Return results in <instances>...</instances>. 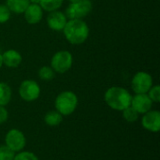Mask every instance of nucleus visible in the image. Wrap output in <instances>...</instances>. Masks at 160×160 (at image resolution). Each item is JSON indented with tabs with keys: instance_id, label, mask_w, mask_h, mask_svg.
I'll use <instances>...</instances> for the list:
<instances>
[{
	"instance_id": "nucleus-1",
	"label": "nucleus",
	"mask_w": 160,
	"mask_h": 160,
	"mask_svg": "<svg viewBox=\"0 0 160 160\" xmlns=\"http://www.w3.org/2000/svg\"><path fill=\"white\" fill-rule=\"evenodd\" d=\"M66 39L73 45H80L89 37V27L83 20H68L64 29Z\"/></svg>"
},
{
	"instance_id": "nucleus-2",
	"label": "nucleus",
	"mask_w": 160,
	"mask_h": 160,
	"mask_svg": "<svg viewBox=\"0 0 160 160\" xmlns=\"http://www.w3.org/2000/svg\"><path fill=\"white\" fill-rule=\"evenodd\" d=\"M131 98L132 96L130 93L126 88L120 86L110 87L104 95V100L106 104L112 110L120 112L130 106Z\"/></svg>"
},
{
	"instance_id": "nucleus-3",
	"label": "nucleus",
	"mask_w": 160,
	"mask_h": 160,
	"mask_svg": "<svg viewBox=\"0 0 160 160\" xmlns=\"http://www.w3.org/2000/svg\"><path fill=\"white\" fill-rule=\"evenodd\" d=\"M54 106L63 116L69 115L74 112L78 106V97L71 91H64L56 97Z\"/></svg>"
},
{
	"instance_id": "nucleus-4",
	"label": "nucleus",
	"mask_w": 160,
	"mask_h": 160,
	"mask_svg": "<svg viewBox=\"0 0 160 160\" xmlns=\"http://www.w3.org/2000/svg\"><path fill=\"white\" fill-rule=\"evenodd\" d=\"M93 8L91 0H80L70 3L66 9V16L68 20H82L85 18Z\"/></svg>"
},
{
	"instance_id": "nucleus-5",
	"label": "nucleus",
	"mask_w": 160,
	"mask_h": 160,
	"mask_svg": "<svg viewBox=\"0 0 160 160\" xmlns=\"http://www.w3.org/2000/svg\"><path fill=\"white\" fill-rule=\"evenodd\" d=\"M73 64L72 54L66 50L55 52L51 59V68L56 73H66L68 71Z\"/></svg>"
},
{
	"instance_id": "nucleus-6",
	"label": "nucleus",
	"mask_w": 160,
	"mask_h": 160,
	"mask_svg": "<svg viewBox=\"0 0 160 160\" xmlns=\"http://www.w3.org/2000/svg\"><path fill=\"white\" fill-rule=\"evenodd\" d=\"M152 86L153 78L145 71L137 72L131 80V88L135 94H147Z\"/></svg>"
},
{
	"instance_id": "nucleus-7",
	"label": "nucleus",
	"mask_w": 160,
	"mask_h": 160,
	"mask_svg": "<svg viewBox=\"0 0 160 160\" xmlns=\"http://www.w3.org/2000/svg\"><path fill=\"white\" fill-rule=\"evenodd\" d=\"M19 94L24 101L32 102L38 98L40 95V87L38 83L33 80H24L19 87Z\"/></svg>"
},
{
	"instance_id": "nucleus-8",
	"label": "nucleus",
	"mask_w": 160,
	"mask_h": 160,
	"mask_svg": "<svg viewBox=\"0 0 160 160\" xmlns=\"http://www.w3.org/2000/svg\"><path fill=\"white\" fill-rule=\"evenodd\" d=\"M5 142L6 145L15 153L21 152L26 144V139L24 134L21 130L16 128L8 130V132L6 134Z\"/></svg>"
},
{
	"instance_id": "nucleus-9",
	"label": "nucleus",
	"mask_w": 160,
	"mask_h": 160,
	"mask_svg": "<svg viewBox=\"0 0 160 160\" xmlns=\"http://www.w3.org/2000/svg\"><path fill=\"white\" fill-rule=\"evenodd\" d=\"M142 126L150 132L158 133L160 129V112L158 111H152L145 112L142 118Z\"/></svg>"
},
{
	"instance_id": "nucleus-10",
	"label": "nucleus",
	"mask_w": 160,
	"mask_h": 160,
	"mask_svg": "<svg viewBox=\"0 0 160 160\" xmlns=\"http://www.w3.org/2000/svg\"><path fill=\"white\" fill-rule=\"evenodd\" d=\"M130 106L140 114H144L152 109L153 101L147 94H136L131 98Z\"/></svg>"
},
{
	"instance_id": "nucleus-11",
	"label": "nucleus",
	"mask_w": 160,
	"mask_h": 160,
	"mask_svg": "<svg viewBox=\"0 0 160 160\" xmlns=\"http://www.w3.org/2000/svg\"><path fill=\"white\" fill-rule=\"evenodd\" d=\"M68 22V18L65 13L60 10H54L49 12L47 17V24L53 31H63L66 23Z\"/></svg>"
},
{
	"instance_id": "nucleus-12",
	"label": "nucleus",
	"mask_w": 160,
	"mask_h": 160,
	"mask_svg": "<svg viewBox=\"0 0 160 160\" xmlns=\"http://www.w3.org/2000/svg\"><path fill=\"white\" fill-rule=\"evenodd\" d=\"M23 14L25 21L29 24H37L43 17V9L38 4H29Z\"/></svg>"
},
{
	"instance_id": "nucleus-13",
	"label": "nucleus",
	"mask_w": 160,
	"mask_h": 160,
	"mask_svg": "<svg viewBox=\"0 0 160 160\" xmlns=\"http://www.w3.org/2000/svg\"><path fill=\"white\" fill-rule=\"evenodd\" d=\"M2 60H3V65H5L6 67L15 68L20 66V64L22 63V57L18 51L10 49L3 52Z\"/></svg>"
},
{
	"instance_id": "nucleus-14",
	"label": "nucleus",
	"mask_w": 160,
	"mask_h": 160,
	"mask_svg": "<svg viewBox=\"0 0 160 160\" xmlns=\"http://www.w3.org/2000/svg\"><path fill=\"white\" fill-rule=\"evenodd\" d=\"M29 0H7L6 6L8 8L10 12L17 14L23 13L29 6Z\"/></svg>"
},
{
	"instance_id": "nucleus-15",
	"label": "nucleus",
	"mask_w": 160,
	"mask_h": 160,
	"mask_svg": "<svg viewBox=\"0 0 160 160\" xmlns=\"http://www.w3.org/2000/svg\"><path fill=\"white\" fill-rule=\"evenodd\" d=\"M12 96L10 86L6 82H0V106H6L9 103Z\"/></svg>"
},
{
	"instance_id": "nucleus-16",
	"label": "nucleus",
	"mask_w": 160,
	"mask_h": 160,
	"mask_svg": "<svg viewBox=\"0 0 160 160\" xmlns=\"http://www.w3.org/2000/svg\"><path fill=\"white\" fill-rule=\"evenodd\" d=\"M44 121L50 127H56L59 126L63 121V115L57 111H50L45 114Z\"/></svg>"
},
{
	"instance_id": "nucleus-17",
	"label": "nucleus",
	"mask_w": 160,
	"mask_h": 160,
	"mask_svg": "<svg viewBox=\"0 0 160 160\" xmlns=\"http://www.w3.org/2000/svg\"><path fill=\"white\" fill-rule=\"evenodd\" d=\"M63 2L64 0H40L38 5L43 10L47 12H52L54 10H58L62 7Z\"/></svg>"
},
{
	"instance_id": "nucleus-18",
	"label": "nucleus",
	"mask_w": 160,
	"mask_h": 160,
	"mask_svg": "<svg viewBox=\"0 0 160 160\" xmlns=\"http://www.w3.org/2000/svg\"><path fill=\"white\" fill-rule=\"evenodd\" d=\"M54 74H55V72L53 71V69L48 66H43L38 70V77L43 81L52 80L54 78Z\"/></svg>"
},
{
	"instance_id": "nucleus-19",
	"label": "nucleus",
	"mask_w": 160,
	"mask_h": 160,
	"mask_svg": "<svg viewBox=\"0 0 160 160\" xmlns=\"http://www.w3.org/2000/svg\"><path fill=\"white\" fill-rule=\"evenodd\" d=\"M123 112V117L126 121L129 122V123H133V122H136L139 118V113L131 107V106H128L127 107L125 110L122 111Z\"/></svg>"
},
{
	"instance_id": "nucleus-20",
	"label": "nucleus",
	"mask_w": 160,
	"mask_h": 160,
	"mask_svg": "<svg viewBox=\"0 0 160 160\" xmlns=\"http://www.w3.org/2000/svg\"><path fill=\"white\" fill-rule=\"evenodd\" d=\"M15 152L10 150L7 145H0V160H13Z\"/></svg>"
},
{
	"instance_id": "nucleus-21",
	"label": "nucleus",
	"mask_w": 160,
	"mask_h": 160,
	"mask_svg": "<svg viewBox=\"0 0 160 160\" xmlns=\"http://www.w3.org/2000/svg\"><path fill=\"white\" fill-rule=\"evenodd\" d=\"M13 160H38V158L32 152L21 151V152H18V154H15Z\"/></svg>"
},
{
	"instance_id": "nucleus-22",
	"label": "nucleus",
	"mask_w": 160,
	"mask_h": 160,
	"mask_svg": "<svg viewBox=\"0 0 160 160\" xmlns=\"http://www.w3.org/2000/svg\"><path fill=\"white\" fill-rule=\"evenodd\" d=\"M148 97L153 102L158 103L160 101V86L159 85H153L150 90L147 92Z\"/></svg>"
},
{
	"instance_id": "nucleus-23",
	"label": "nucleus",
	"mask_w": 160,
	"mask_h": 160,
	"mask_svg": "<svg viewBox=\"0 0 160 160\" xmlns=\"http://www.w3.org/2000/svg\"><path fill=\"white\" fill-rule=\"evenodd\" d=\"M10 10L6 5L0 4V23H5L10 19Z\"/></svg>"
},
{
	"instance_id": "nucleus-24",
	"label": "nucleus",
	"mask_w": 160,
	"mask_h": 160,
	"mask_svg": "<svg viewBox=\"0 0 160 160\" xmlns=\"http://www.w3.org/2000/svg\"><path fill=\"white\" fill-rule=\"evenodd\" d=\"M8 118V112L5 106H0V125L4 124Z\"/></svg>"
},
{
	"instance_id": "nucleus-25",
	"label": "nucleus",
	"mask_w": 160,
	"mask_h": 160,
	"mask_svg": "<svg viewBox=\"0 0 160 160\" xmlns=\"http://www.w3.org/2000/svg\"><path fill=\"white\" fill-rule=\"evenodd\" d=\"M39 1L40 0H29V3L30 4H39Z\"/></svg>"
},
{
	"instance_id": "nucleus-26",
	"label": "nucleus",
	"mask_w": 160,
	"mask_h": 160,
	"mask_svg": "<svg viewBox=\"0 0 160 160\" xmlns=\"http://www.w3.org/2000/svg\"><path fill=\"white\" fill-rule=\"evenodd\" d=\"M2 66H3V60H2V54L0 53V68H2Z\"/></svg>"
},
{
	"instance_id": "nucleus-27",
	"label": "nucleus",
	"mask_w": 160,
	"mask_h": 160,
	"mask_svg": "<svg viewBox=\"0 0 160 160\" xmlns=\"http://www.w3.org/2000/svg\"><path fill=\"white\" fill-rule=\"evenodd\" d=\"M69 3H74V2H77V1H80V0H68Z\"/></svg>"
}]
</instances>
